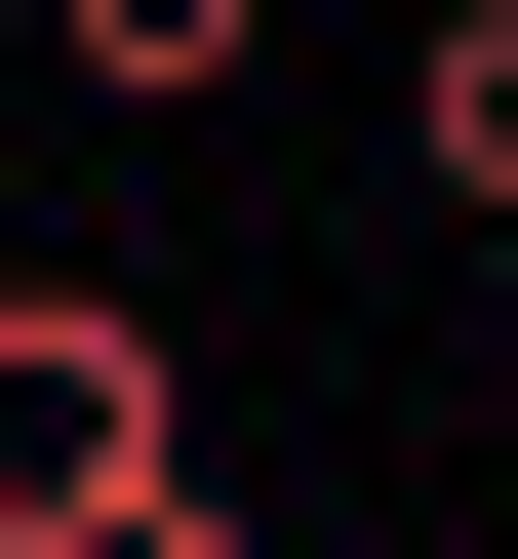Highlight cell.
<instances>
[{
	"mask_svg": "<svg viewBox=\"0 0 518 559\" xmlns=\"http://www.w3.org/2000/svg\"><path fill=\"white\" fill-rule=\"evenodd\" d=\"M399 160H438V200L518 240V0H438V40H399Z\"/></svg>",
	"mask_w": 518,
	"mask_h": 559,
	"instance_id": "cell-2",
	"label": "cell"
},
{
	"mask_svg": "<svg viewBox=\"0 0 518 559\" xmlns=\"http://www.w3.org/2000/svg\"><path fill=\"white\" fill-rule=\"evenodd\" d=\"M40 40H81L120 120H200V81H240V40H279V0H40Z\"/></svg>",
	"mask_w": 518,
	"mask_h": 559,
	"instance_id": "cell-3",
	"label": "cell"
},
{
	"mask_svg": "<svg viewBox=\"0 0 518 559\" xmlns=\"http://www.w3.org/2000/svg\"><path fill=\"white\" fill-rule=\"evenodd\" d=\"M0 559H200V360L120 280H0Z\"/></svg>",
	"mask_w": 518,
	"mask_h": 559,
	"instance_id": "cell-1",
	"label": "cell"
}]
</instances>
